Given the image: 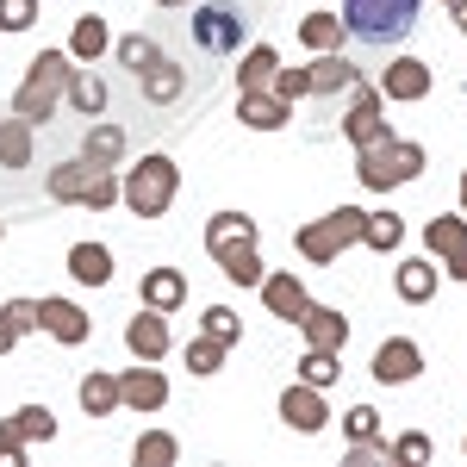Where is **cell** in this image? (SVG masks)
I'll return each mask as SVG.
<instances>
[{
	"label": "cell",
	"mask_w": 467,
	"mask_h": 467,
	"mask_svg": "<svg viewBox=\"0 0 467 467\" xmlns=\"http://www.w3.org/2000/svg\"><path fill=\"white\" fill-rule=\"evenodd\" d=\"M255 237H262V231H255L250 213H218L213 224H206V250H213V262L224 268L231 287H262V275H268Z\"/></svg>",
	"instance_id": "1"
},
{
	"label": "cell",
	"mask_w": 467,
	"mask_h": 467,
	"mask_svg": "<svg viewBox=\"0 0 467 467\" xmlns=\"http://www.w3.org/2000/svg\"><path fill=\"white\" fill-rule=\"evenodd\" d=\"M418 6L424 0H343V32L356 37V44H374V50H393L411 37L418 26Z\"/></svg>",
	"instance_id": "2"
},
{
	"label": "cell",
	"mask_w": 467,
	"mask_h": 467,
	"mask_svg": "<svg viewBox=\"0 0 467 467\" xmlns=\"http://www.w3.org/2000/svg\"><path fill=\"white\" fill-rule=\"evenodd\" d=\"M69 75H75V57H69V50H37L32 69H26V81H19V94H13V112H19V119H32V125H44L50 112L63 107Z\"/></svg>",
	"instance_id": "3"
},
{
	"label": "cell",
	"mask_w": 467,
	"mask_h": 467,
	"mask_svg": "<svg viewBox=\"0 0 467 467\" xmlns=\"http://www.w3.org/2000/svg\"><path fill=\"white\" fill-rule=\"evenodd\" d=\"M356 175L368 193H393L399 181H418L424 175V144H411V138H380V144L356 150Z\"/></svg>",
	"instance_id": "4"
},
{
	"label": "cell",
	"mask_w": 467,
	"mask_h": 467,
	"mask_svg": "<svg viewBox=\"0 0 467 467\" xmlns=\"http://www.w3.org/2000/svg\"><path fill=\"white\" fill-rule=\"evenodd\" d=\"M187 37H193L206 57H237V50L250 44V13H244L237 0H193Z\"/></svg>",
	"instance_id": "5"
},
{
	"label": "cell",
	"mask_w": 467,
	"mask_h": 467,
	"mask_svg": "<svg viewBox=\"0 0 467 467\" xmlns=\"http://www.w3.org/2000/svg\"><path fill=\"white\" fill-rule=\"evenodd\" d=\"M119 187H125L119 200H125L138 218H162L169 206H175V193H181V169H175V156L150 150V156H144V162H138L125 181H119Z\"/></svg>",
	"instance_id": "6"
},
{
	"label": "cell",
	"mask_w": 467,
	"mask_h": 467,
	"mask_svg": "<svg viewBox=\"0 0 467 467\" xmlns=\"http://www.w3.org/2000/svg\"><path fill=\"white\" fill-rule=\"evenodd\" d=\"M349 244H361V206H337V213H324L318 224H306L293 237V250L306 255V262H318V268H330Z\"/></svg>",
	"instance_id": "7"
},
{
	"label": "cell",
	"mask_w": 467,
	"mask_h": 467,
	"mask_svg": "<svg viewBox=\"0 0 467 467\" xmlns=\"http://www.w3.org/2000/svg\"><path fill=\"white\" fill-rule=\"evenodd\" d=\"M343 138L356 150H368V144H380L387 138V119H380V88H368V81H349V112H343Z\"/></svg>",
	"instance_id": "8"
},
{
	"label": "cell",
	"mask_w": 467,
	"mask_h": 467,
	"mask_svg": "<svg viewBox=\"0 0 467 467\" xmlns=\"http://www.w3.org/2000/svg\"><path fill=\"white\" fill-rule=\"evenodd\" d=\"M380 387H405V380H418L424 374V349L411 343V337H387L380 349H374V368H368Z\"/></svg>",
	"instance_id": "9"
},
{
	"label": "cell",
	"mask_w": 467,
	"mask_h": 467,
	"mask_svg": "<svg viewBox=\"0 0 467 467\" xmlns=\"http://www.w3.org/2000/svg\"><path fill=\"white\" fill-rule=\"evenodd\" d=\"M37 330H50L57 343H69V349H81L88 337H94V318L75 306V299H37Z\"/></svg>",
	"instance_id": "10"
},
{
	"label": "cell",
	"mask_w": 467,
	"mask_h": 467,
	"mask_svg": "<svg viewBox=\"0 0 467 467\" xmlns=\"http://www.w3.org/2000/svg\"><path fill=\"white\" fill-rule=\"evenodd\" d=\"M281 424L299 431V436H318L324 424H330V411H324V387H306V380L287 387V393H281Z\"/></svg>",
	"instance_id": "11"
},
{
	"label": "cell",
	"mask_w": 467,
	"mask_h": 467,
	"mask_svg": "<svg viewBox=\"0 0 467 467\" xmlns=\"http://www.w3.org/2000/svg\"><path fill=\"white\" fill-rule=\"evenodd\" d=\"M119 399H125V405H131V411H162V405H169V380H162V368H156V361H144V368H125V374H119Z\"/></svg>",
	"instance_id": "12"
},
{
	"label": "cell",
	"mask_w": 467,
	"mask_h": 467,
	"mask_svg": "<svg viewBox=\"0 0 467 467\" xmlns=\"http://www.w3.org/2000/svg\"><path fill=\"white\" fill-rule=\"evenodd\" d=\"M431 88V63H418V57H393L380 69V100H424Z\"/></svg>",
	"instance_id": "13"
},
{
	"label": "cell",
	"mask_w": 467,
	"mask_h": 467,
	"mask_svg": "<svg viewBox=\"0 0 467 467\" xmlns=\"http://www.w3.org/2000/svg\"><path fill=\"white\" fill-rule=\"evenodd\" d=\"M169 343H175V337H169V312H138V318L125 324V349H131V356L138 361H162L169 356Z\"/></svg>",
	"instance_id": "14"
},
{
	"label": "cell",
	"mask_w": 467,
	"mask_h": 467,
	"mask_svg": "<svg viewBox=\"0 0 467 467\" xmlns=\"http://www.w3.org/2000/svg\"><path fill=\"white\" fill-rule=\"evenodd\" d=\"M436 281H442V268H436V255H405L393 268V287L405 306H431L436 299Z\"/></svg>",
	"instance_id": "15"
},
{
	"label": "cell",
	"mask_w": 467,
	"mask_h": 467,
	"mask_svg": "<svg viewBox=\"0 0 467 467\" xmlns=\"http://www.w3.org/2000/svg\"><path fill=\"white\" fill-rule=\"evenodd\" d=\"M299 337H306V349H343L349 343V318L337 306H306L299 312Z\"/></svg>",
	"instance_id": "16"
},
{
	"label": "cell",
	"mask_w": 467,
	"mask_h": 467,
	"mask_svg": "<svg viewBox=\"0 0 467 467\" xmlns=\"http://www.w3.org/2000/svg\"><path fill=\"white\" fill-rule=\"evenodd\" d=\"M262 306L281 324H299V312L312 306V293L299 287V275H262Z\"/></svg>",
	"instance_id": "17"
},
{
	"label": "cell",
	"mask_w": 467,
	"mask_h": 467,
	"mask_svg": "<svg viewBox=\"0 0 467 467\" xmlns=\"http://www.w3.org/2000/svg\"><path fill=\"white\" fill-rule=\"evenodd\" d=\"M150 312H181L187 306V275L181 268H144V281H138Z\"/></svg>",
	"instance_id": "18"
},
{
	"label": "cell",
	"mask_w": 467,
	"mask_h": 467,
	"mask_svg": "<svg viewBox=\"0 0 467 467\" xmlns=\"http://www.w3.org/2000/svg\"><path fill=\"white\" fill-rule=\"evenodd\" d=\"M138 88H144L150 107H175L181 94H187V69H181V63H169V57H156V63L138 75Z\"/></svg>",
	"instance_id": "19"
},
{
	"label": "cell",
	"mask_w": 467,
	"mask_h": 467,
	"mask_svg": "<svg viewBox=\"0 0 467 467\" xmlns=\"http://www.w3.org/2000/svg\"><path fill=\"white\" fill-rule=\"evenodd\" d=\"M81 162H94V169H119V162H125V131H119L112 119H94L88 138H81Z\"/></svg>",
	"instance_id": "20"
},
{
	"label": "cell",
	"mask_w": 467,
	"mask_h": 467,
	"mask_svg": "<svg viewBox=\"0 0 467 467\" xmlns=\"http://www.w3.org/2000/svg\"><path fill=\"white\" fill-rule=\"evenodd\" d=\"M81 119H107V100H112V88H107V75L100 69H75L69 75V94H63Z\"/></svg>",
	"instance_id": "21"
},
{
	"label": "cell",
	"mask_w": 467,
	"mask_h": 467,
	"mask_svg": "<svg viewBox=\"0 0 467 467\" xmlns=\"http://www.w3.org/2000/svg\"><path fill=\"white\" fill-rule=\"evenodd\" d=\"M237 119H244L250 131H281V125L293 119V107H287V100H275L268 88H255V94H244V100H237Z\"/></svg>",
	"instance_id": "22"
},
{
	"label": "cell",
	"mask_w": 467,
	"mask_h": 467,
	"mask_svg": "<svg viewBox=\"0 0 467 467\" xmlns=\"http://www.w3.org/2000/svg\"><path fill=\"white\" fill-rule=\"evenodd\" d=\"M75 399H81V411H88V418H107V411H119V405H125V399H119V374H107V368L81 374Z\"/></svg>",
	"instance_id": "23"
},
{
	"label": "cell",
	"mask_w": 467,
	"mask_h": 467,
	"mask_svg": "<svg viewBox=\"0 0 467 467\" xmlns=\"http://www.w3.org/2000/svg\"><path fill=\"white\" fill-rule=\"evenodd\" d=\"M32 119H0V169H32Z\"/></svg>",
	"instance_id": "24"
},
{
	"label": "cell",
	"mask_w": 467,
	"mask_h": 467,
	"mask_svg": "<svg viewBox=\"0 0 467 467\" xmlns=\"http://www.w3.org/2000/svg\"><path fill=\"white\" fill-rule=\"evenodd\" d=\"M361 244L374 255H393L399 244H405V218L387 213V206H380V213H361Z\"/></svg>",
	"instance_id": "25"
},
{
	"label": "cell",
	"mask_w": 467,
	"mask_h": 467,
	"mask_svg": "<svg viewBox=\"0 0 467 467\" xmlns=\"http://www.w3.org/2000/svg\"><path fill=\"white\" fill-rule=\"evenodd\" d=\"M69 275L81 287H107L112 281V250L107 244H75L69 250Z\"/></svg>",
	"instance_id": "26"
},
{
	"label": "cell",
	"mask_w": 467,
	"mask_h": 467,
	"mask_svg": "<svg viewBox=\"0 0 467 467\" xmlns=\"http://www.w3.org/2000/svg\"><path fill=\"white\" fill-rule=\"evenodd\" d=\"M299 44L324 57V50H343L349 32H343V19H337V13H306V19H299Z\"/></svg>",
	"instance_id": "27"
},
{
	"label": "cell",
	"mask_w": 467,
	"mask_h": 467,
	"mask_svg": "<svg viewBox=\"0 0 467 467\" xmlns=\"http://www.w3.org/2000/svg\"><path fill=\"white\" fill-rule=\"evenodd\" d=\"M306 75H312V94H343V88H349L361 69L349 63V57H343V50H324V57H318V63H312Z\"/></svg>",
	"instance_id": "28"
},
{
	"label": "cell",
	"mask_w": 467,
	"mask_h": 467,
	"mask_svg": "<svg viewBox=\"0 0 467 467\" xmlns=\"http://www.w3.org/2000/svg\"><path fill=\"white\" fill-rule=\"evenodd\" d=\"M107 44L112 37H107V19H100V13H81V19H75V32H69V57L75 63H100Z\"/></svg>",
	"instance_id": "29"
},
{
	"label": "cell",
	"mask_w": 467,
	"mask_h": 467,
	"mask_svg": "<svg viewBox=\"0 0 467 467\" xmlns=\"http://www.w3.org/2000/svg\"><path fill=\"white\" fill-rule=\"evenodd\" d=\"M88 181H94V162H63V169H50V200L57 206H81V193H88Z\"/></svg>",
	"instance_id": "30"
},
{
	"label": "cell",
	"mask_w": 467,
	"mask_h": 467,
	"mask_svg": "<svg viewBox=\"0 0 467 467\" xmlns=\"http://www.w3.org/2000/svg\"><path fill=\"white\" fill-rule=\"evenodd\" d=\"M275 69H281L275 44H250V57L237 63V88H244V94H255V88H268V81H275Z\"/></svg>",
	"instance_id": "31"
},
{
	"label": "cell",
	"mask_w": 467,
	"mask_h": 467,
	"mask_svg": "<svg viewBox=\"0 0 467 467\" xmlns=\"http://www.w3.org/2000/svg\"><path fill=\"white\" fill-rule=\"evenodd\" d=\"M424 244H431V255H449L467 244V213H442L424 224Z\"/></svg>",
	"instance_id": "32"
},
{
	"label": "cell",
	"mask_w": 467,
	"mask_h": 467,
	"mask_svg": "<svg viewBox=\"0 0 467 467\" xmlns=\"http://www.w3.org/2000/svg\"><path fill=\"white\" fill-rule=\"evenodd\" d=\"M224 349H231V343H218V337H206V330H200V337L187 343V374H193V380L218 374V368H224Z\"/></svg>",
	"instance_id": "33"
},
{
	"label": "cell",
	"mask_w": 467,
	"mask_h": 467,
	"mask_svg": "<svg viewBox=\"0 0 467 467\" xmlns=\"http://www.w3.org/2000/svg\"><path fill=\"white\" fill-rule=\"evenodd\" d=\"M175 455H181V442L169 431H144V436H138V449H131V462H138V467H169Z\"/></svg>",
	"instance_id": "34"
},
{
	"label": "cell",
	"mask_w": 467,
	"mask_h": 467,
	"mask_svg": "<svg viewBox=\"0 0 467 467\" xmlns=\"http://www.w3.org/2000/svg\"><path fill=\"white\" fill-rule=\"evenodd\" d=\"M156 57H162V44H156L150 32H131V37H119V63H125L131 75H144L150 63H156Z\"/></svg>",
	"instance_id": "35"
},
{
	"label": "cell",
	"mask_w": 467,
	"mask_h": 467,
	"mask_svg": "<svg viewBox=\"0 0 467 467\" xmlns=\"http://www.w3.org/2000/svg\"><path fill=\"white\" fill-rule=\"evenodd\" d=\"M337 349H306V361H299V380L306 387H337Z\"/></svg>",
	"instance_id": "36"
},
{
	"label": "cell",
	"mask_w": 467,
	"mask_h": 467,
	"mask_svg": "<svg viewBox=\"0 0 467 467\" xmlns=\"http://www.w3.org/2000/svg\"><path fill=\"white\" fill-rule=\"evenodd\" d=\"M13 431L26 436V442H50V436H57V418H50L44 405H19V411H13Z\"/></svg>",
	"instance_id": "37"
},
{
	"label": "cell",
	"mask_w": 467,
	"mask_h": 467,
	"mask_svg": "<svg viewBox=\"0 0 467 467\" xmlns=\"http://www.w3.org/2000/svg\"><path fill=\"white\" fill-rule=\"evenodd\" d=\"M380 436V411L374 405H349L343 411V442H374Z\"/></svg>",
	"instance_id": "38"
},
{
	"label": "cell",
	"mask_w": 467,
	"mask_h": 467,
	"mask_svg": "<svg viewBox=\"0 0 467 467\" xmlns=\"http://www.w3.org/2000/svg\"><path fill=\"white\" fill-rule=\"evenodd\" d=\"M119 193H125V187H119V175H112V169H94L88 193H81V206H88V213H107V206L119 200Z\"/></svg>",
	"instance_id": "39"
},
{
	"label": "cell",
	"mask_w": 467,
	"mask_h": 467,
	"mask_svg": "<svg viewBox=\"0 0 467 467\" xmlns=\"http://www.w3.org/2000/svg\"><path fill=\"white\" fill-rule=\"evenodd\" d=\"M268 94H275V100H306V94H312V75L306 69H275V81H268Z\"/></svg>",
	"instance_id": "40"
},
{
	"label": "cell",
	"mask_w": 467,
	"mask_h": 467,
	"mask_svg": "<svg viewBox=\"0 0 467 467\" xmlns=\"http://www.w3.org/2000/svg\"><path fill=\"white\" fill-rule=\"evenodd\" d=\"M200 330H206V337H218V343H237V337H244V318H237L231 306H213V312L200 318Z\"/></svg>",
	"instance_id": "41"
},
{
	"label": "cell",
	"mask_w": 467,
	"mask_h": 467,
	"mask_svg": "<svg viewBox=\"0 0 467 467\" xmlns=\"http://www.w3.org/2000/svg\"><path fill=\"white\" fill-rule=\"evenodd\" d=\"M37 26V0H0V32H32Z\"/></svg>",
	"instance_id": "42"
},
{
	"label": "cell",
	"mask_w": 467,
	"mask_h": 467,
	"mask_svg": "<svg viewBox=\"0 0 467 467\" xmlns=\"http://www.w3.org/2000/svg\"><path fill=\"white\" fill-rule=\"evenodd\" d=\"M393 462H411V467H424V462H431V436H424V431H405V436L393 442Z\"/></svg>",
	"instance_id": "43"
},
{
	"label": "cell",
	"mask_w": 467,
	"mask_h": 467,
	"mask_svg": "<svg viewBox=\"0 0 467 467\" xmlns=\"http://www.w3.org/2000/svg\"><path fill=\"white\" fill-rule=\"evenodd\" d=\"M26 462V436L13 431V418H0V467H19Z\"/></svg>",
	"instance_id": "44"
},
{
	"label": "cell",
	"mask_w": 467,
	"mask_h": 467,
	"mask_svg": "<svg viewBox=\"0 0 467 467\" xmlns=\"http://www.w3.org/2000/svg\"><path fill=\"white\" fill-rule=\"evenodd\" d=\"M0 312H6V318L19 324V337H26V330H37V299H6Z\"/></svg>",
	"instance_id": "45"
},
{
	"label": "cell",
	"mask_w": 467,
	"mask_h": 467,
	"mask_svg": "<svg viewBox=\"0 0 467 467\" xmlns=\"http://www.w3.org/2000/svg\"><path fill=\"white\" fill-rule=\"evenodd\" d=\"M442 262H449V281H467V244H462V250H449Z\"/></svg>",
	"instance_id": "46"
},
{
	"label": "cell",
	"mask_w": 467,
	"mask_h": 467,
	"mask_svg": "<svg viewBox=\"0 0 467 467\" xmlns=\"http://www.w3.org/2000/svg\"><path fill=\"white\" fill-rule=\"evenodd\" d=\"M13 343H19V324H13V318H6V312H0V356H6Z\"/></svg>",
	"instance_id": "47"
},
{
	"label": "cell",
	"mask_w": 467,
	"mask_h": 467,
	"mask_svg": "<svg viewBox=\"0 0 467 467\" xmlns=\"http://www.w3.org/2000/svg\"><path fill=\"white\" fill-rule=\"evenodd\" d=\"M455 26H462V37H467V0H455Z\"/></svg>",
	"instance_id": "48"
},
{
	"label": "cell",
	"mask_w": 467,
	"mask_h": 467,
	"mask_svg": "<svg viewBox=\"0 0 467 467\" xmlns=\"http://www.w3.org/2000/svg\"><path fill=\"white\" fill-rule=\"evenodd\" d=\"M150 6H193V0H150Z\"/></svg>",
	"instance_id": "49"
},
{
	"label": "cell",
	"mask_w": 467,
	"mask_h": 467,
	"mask_svg": "<svg viewBox=\"0 0 467 467\" xmlns=\"http://www.w3.org/2000/svg\"><path fill=\"white\" fill-rule=\"evenodd\" d=\"M462 213H467V175H462Z\"/></svg>",
	"instance_id": "50"
},
{
	"label": "cell",
	"mask_w": 467,
	"mask_h": 467,
	"mask_svg": "<svg viewBox=\"0 0 467 467\" xmlns=\"http://www.w3.org/2000/svg\"><path fill=\"white\" fill-rule=\"evenodd\" d=\"M0 237H6V224H0Z\"/></svg>",
	"instance_id": "51"
},
{
	"label": "cell",
	"mask_w": 467,
	"mask_h": 467,
	"mask_svg": "<svg viewBox=\"0 0 467 467\" xmlns=\"http://www.w3.org/2000/svg\"><path fill=\"white\" fill-rule=\"evenodd\" d=\"M449 6H455V0H449Z\"/></svg>",
	"instance_id": "52"
}]
</instances>
